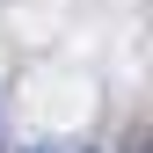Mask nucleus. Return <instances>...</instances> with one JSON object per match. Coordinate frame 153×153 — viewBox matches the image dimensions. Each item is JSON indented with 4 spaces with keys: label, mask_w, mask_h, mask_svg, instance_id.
<instances>
[{
    "label": "nucleus",
    "mask_w": 153,
    "mask_h": 153,
    "mask_svg": "<svg viewBox=\"0 0 153 153\" xmlns=\"http://www.w3.org/2000/svg\"><path fill=\"white\" fill-rule=\"evenodd\" d=\"M131 153H153V131H139V139H131Z\"/></svg>",
    "instance_id": "nucleus-1"
},
{
    "label": "nucleus",
    "mask_w": 153,
    "mask_h": 153,
    "mask_svg": "<svg viewBox=\"0 0 153 153\" xmlns=\"http://www.w3.org/2000/svg\"><path fill=\"white\" fill-rule=\"evenodd\" d=\"M22 153H59V146H22Z\"/></svg>",
    "instance_id": "nucleus-2"
}]
</instances>
